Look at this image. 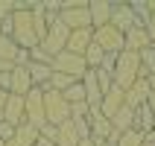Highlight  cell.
Wrapping results in <instances>:
<instances>
[{
	"mask_svg": "<svg viewBox=\"0 0 155 146\" xmlns=\"http://www.w3.org/2000/svg\"><path fill=\"white\" fill-rule=\"evenodd\" d=\"M9 24H12V32L9 38L18 44V50L24 53H32L38 50V35H35V26H32V9H15L12 18H9Z\"/></svg>",
	"mask_w": 155,
	"mask_h": 146,
	"instance_id": "obj_1",
	"label": "cell"
},
{
	"mask_svg": "<svg viewBox=\"0 0 155 146\" xmlns=\"http://www.w3.org/2000/svg\"><path fill=\"white\" fill-rule=\"evenodd\" d=\"M111 79H114V85L120 88V91H129V88L140 79V56H138V53H132V50L117 53Z\"/></svg>",
	"mask_w": 155,
	"mask_h": 146,
	"instance_id": "obj_2",
	"label": "cell"
},
{
	"mask_svg": "<svg viewBox=\"0 0 155 146\" xmlns=\"http://www.w3.org/2000/svg\"><path fill=\"white\" fill-rule=\"evenodd\" d=\"M59 21L68 26L70 32H76V29H94L85 0H64V3H59Z\"/></svg>",
	"mask_w": 155,
	"mask_h": 146,
	"instance_id": "obj_3",
	"label": "cell"
},
{
	"mask_svg": "<svg viewBox=\"0 0 155 146\" xmlns=\"http://www.w3.org/2000/svg\"><path fill=\"white\" fill-rule=\"evenodd\" d=\"M68 38H70V29L59 21V15H50V26H47V35L41 38L38 50H41L47 59H53V56H59V53L68 47Z\"/></svg>",
	"mask_w": 155,
	"mask_h": 146,
	"instance_id": "obj_4",
	"label": "cell"
},
{
	"mask_svg": "<svg viewBox=\"0 0 155 146\" xmlns=\"http://www.w3.org/2000/svg\"><path fill=\"white\" fill-rule=\"evenodd\" d=\"M147 6H129V3H117L111 9V26L114 29H120L123 35L129 32L132 26H143L147 21Z\"/></svg>",
	"mask_w": 155,
	"mask_h": 146,
	"instance_id": "obj_5",
	"label": "cell"
},
{
	"mask_svg": "<svg viewBox=\"0 0 155 146\" xmlns=\"http://www.w3.org/2000/svg\"><path fill=\"white\" fill-rule=\"evenodd\" d=\"M44 114H47V123L50 126H61V123L70 120V105L64 102V96L53 88H44Z\"/></svg>",
	"mask_w": 155,
	"mask_h": 146,
	"instance_id": "obj_6",
	"label": "cell"
},
{
	"mask_svg": "<svg viewBox=\"0 0 155 146\" xmlns=\"http://www.w3.org/2000/svg\"><path fill=\"white\" fill-rule=\"evenodd\" d=\"M50 67L56 70V73H64V76L76 79V82H82V76L88 73L85 59H82V56H73V53H68V50H61L59 56H53V59H50Z\"/></svg>",
	"mask_w": 155,
	"mask_h": 146,
	"instance_id": "obj_7",
	"label": "cell"
},
{
	"mask_svg": "<svg viewBox=\"0 0 155 146\" xmlns=\"http://www.w3.org/2000/svg\"><path fill=\"white\" fill-rule=\"evenodd\" d=\"M24 123L41 129L47 123V114H44V91L41 88H32L29 94L24 96Z\"/></svg>",
	"mask_w": 155,
	"mask_h": 146,
	"instance_id": "obj_8",
	"label": "cell"
},
{
	"mask_svg": "<svg viewBox=\"0 0 155 146\" xmlns=\"http://www.w3.org/2000/svg\"><path fill=\"white\" fill-rule=\"evenodd\" d=\"M94 44H97L103 53H114V56L126 50V38H123V32H120V29H114L111 24L94 29Z\"/></svg>",
	"mask_w": 155,
	"mask_h": 146,
	"instance_id": "obj_9",
	"label": "cell"
},
{
	"mask_svg": "<svg viewBox=\"0 0 155 146\" xmlns=\"http://www.w3.org/2000/svg\"><path fill=\"white\" fill-rule=\"evenodd\" d=\"M123 105H126V91H120V88L114 85L108 94H103V99H100V105H97V108H100V114H103V117H108V120H111V117L120 111Z\"/></svg>",
	"mask_w": 155,
	"mask_h": 146,
	"instance_id": "obj_10",
	"label": "cell"
},
{
	"mask_svg": "<svg viewBox=\"0 0 155 146\" xmlns=\"http://www.w3.org/2000/svg\"><path fill=\"white\" fill-rule=\"evenodd\" d=\"M32 88H35V85H32V76H29L26 64H15V70H12V82H9V94L26 96Z\"/></svg>",
	"mask_w": 155,
	"mask_h": 146,
	"instance_id": "obj_11",
	"label": "cell"
},
{
	"mask_svg": "<svg viewBox=\"0 0 155 146\" xmlns=\"http://www.w3.org/2000/svg\"><path fill=\"white\" fill-rule=\"evenodd\" d=\"M111 9H114V3H108V0H91V3H88L91 26H94V29L108 26V24H111Z\"/></svg>",
	"mask_w": 155,
	"mask_h": 146,
	"instance_id": "obj_12",
	"label": "cell"
},
{
	"mask_svg": "<svg viewBox=\"0 0 155 146\" xmlns=\"http://www.w3.org/2000/svg\"><path fill=\"white\" fill-rule=\"evenodd\" d=\"M0 120L12 123V126H21V123H24V96L9 94L6 105H3V111H0Z\"/></svg>",
	"mask_w": 155,
	"mask_h": 146,
	"instance_id": "obj_13",
	"label": "cell"
},
{
	"mask_svg": "<svg viewBox=\"0 0 155 146\" xmlns=\"http://www.w3.org/2000/svg\"><path fill=\"white\" fill-rule=\"evenodd\" d=\"M91 44H94V29H76V32H70L64 50L73 53V56H85V50Z\"/></svg>",
	"mask_w": 155,
	"mask_h": 146,
	"instance_id": "obj_14",
	"label": "cell"
},
{
	"mask_svg": "<svg viewBox=\"0 0 155 146\" xmlns=\"http://www.w3.org/2000/svg\"><path fill=\"white\" fill-rule=\"evenodd\" d=\"M123 38H126V50H132V53H143V50L152 47V41L147 35V26H132Z\"/></svg>",
	"mask_w": 155,
	"mask_h": 146,
	"instance_id": "obj_15",
	"label": "cell"
},
{
	"mask_svg": "<svg viewBox=\"0 0 155 146\" xmlns=\"http://www.w3.org/2000/svg\"><path fill=\"white\" fill-rule=\"evenodd\" d=\"M149 94H152L149 82H147V79H138V82L126 91V105H129V108H140V105H147Z\"/></svg>",
	"mask_w": 155,
	"mask_h": 146,
	"instance_id": "obj_16",
	"label": "cell"
},
{
	"mask_svg": "<svg viewBox=\"0 0 155 146\" xmlns=\"http://www.w3.org/2000/svg\"><path fill=\"white\" fill-rule=\"evenodd\" d=\"M26 70H29L35 88H47V82H50V76H53L50 61H26Z\"/></svg>",
	"mask_w": 155,
	"mask_h": 146,
	"instance_id": "obj_17",
	"label": "cell"
},
{
	"mask_svg": "<svg viewBox=\"0 0 155 146\" xmlns=\"http://www.w3.org/2000/svg\"><path fill=\"white\" fill-rule=\"evenodd\" d=\"M38 138H41V135H38V129H35V126H29V123H21V126L15 129V138L9 140L6 146H32Z\"/></svg>",
	"mask_w": 155,
	"mask_h": 146,
	"instance_id": "obj_18",
	"label": "cell"
},
{
	"mask_svg": "<svg viewBox=\"0 0 155 146\" xmlns=\"http://www.w3.org/2000/svg\"><path fill=\"white\" fill-rule=\"evenodd\" d=\"M82 88H85V102L91 105V108H97L100 99H103V91H100V85H97L94 70H88L85 76H82Z\"/></svg>",
	"mask_w": 155,
	"mask_h": 146,
	"instance_id": "obj_19",
	"label": "cell"
},
{
	"mask_svg": "<svg viewBox=\"0 0 155 146\" xmlns=\"http://www.w3.org/2000/svg\"><path fill=\"white\" fill-rule=\"evenodd\" d=\"M132 126H135V108H129V105H123L120 111L111 117V129L120 135V131H129Z\"/></svg>",
	"mask_w": 155,
	"mask_h": 146,
	"instance_id": "obj_20",
	"label": "cell"
},
{
	"mask_svg": "<svg viewBox=\"0 0 155 146\" xmlns=\"http://www.w3.org/2000/svg\"><path fill=\"white\" fill-rule=\"evenodd\" d=\"M56 146H79V135L73 129V123H61L59 126V135H56Z\"/></svg>",
	"mask_w": 155,
	"mask_h": 146,
	"instance_id": "obj_21",
	"label": "cell"
},
{
	"mask_svg": "<svg viewBox=\"0 0 155 146\" xmlns=\"http://www.w3.org/2000/svg\"><path fill=\"white\" fill-rule=\"evenodd\" d=\"M143 140H147V135H143V131L129 129V131H120V135H117L114 146H143Z\"/></svg>",
	"mask_w": 155,
	"mask_h": 146,
	"instance_id": "obj_22",
	"label": "cell"
},
{
	"mask_svg": "<svg viewBox=\"0 0 155 146\" xmlns=\"http://www.w3.org/2000/svg\"><path fill=\"white\" fill-rule=\"evenodd\" d=\"M138 56H140V79H149L155 73V47L138 53Z\"/></svg>",
	"mask_w": 155,
	"mask_h": 146,
	"instance_id": "obj_23",
	"label": "cell"
},
{
	"mask_svg": "<svg viewBox=\"0 0 155 146\" xmlns=\"http://www.w3.org/2000/svg\"><path fill=\"white\" fill-rule=\"evenodd\" d=\"M61 96H64V102H68V105L85 102V88H82V82H73L68 91H61Z\"/></svg>",
	"mask_w": 155,
	"mask_h": 146,
	"instance_id": "obj_24",
	"label": "cell"
},
{
	"mask_svg": "<svg viewBox=\"0 0 155 146\" xmlns=\"http://www.w3.org/2000/svg\"><path fill=\"white\" fill-rule=\"evenodd\" d=\"M82 59H85V64H88V70H97V67H100V64H103V59H105V53L100 50V47H97V44H91V47H88V50H85V56H82Z\"/></svg>",
	"mask_w": 155,
	"mask_h": 146,
	"instance_id": "obj_25",
	"label": "cell"
},
{
	"mask_svg": "<svg viewBox=\"0 0 155 146\" xmlns=\"http://www.w3.org/2000/svg\"><path fill=\"white\" fill-rule=\"evenodd\" d=\"M73 129H76V135H79V140H88L91 138V126H88V117H73Z\"/></svg>",
	"mask_w": 155,
	"mask_h": 146,
	"instance_id": "obj_26",
	"label": "cell"
},
{
	"mask_svg": "<svg viewBox=\"0 0 155 146\" xmlns=\"http://www.w3.org/2000/svg\"><path fill=\"white\" fill-rule=\"evenodd\" d=\"M15 129H18V126H12V123H6V120H0V140H3V143H9V140L15 138Z\"/></svg>",
	"mask_w": 155,
	"mask_h": 146,
	"instance_id": "obj_27",
	"label": "cell"
},
{
	"mask_svg": "<svg viewBox=\"0 0 155 146\" xmlns=\"http://www.w3.org/2000/svg\"><path fill=\"white\" fill-rule=\"evenodd\" d=\"M88 111H91V105H88V102L70 105V120H73V117H88Z\"/></svg>",
	"mask_w": 155,
	"mask_h": 146,
	"instance_id": "obj_28",
	"label": "cell"
},
{
	"mask_svg": "<svg viewBox=\"0 0 155 146\" xmlns=\"http://www.w3.org/2000/svg\"><path fill=\"white\" fill-rule=\"evenodd\" d=\"M12 12H15V3L0 0V24H3V21H9V18H12Z\"/></svg>",
	"mask_w": 155,
	"mask_h": 146,
	"instance_id": "obj_29",
	"label": "cell"
},
{
	"mask_svg": "<svg viewBox=\"0 0 155 146\" xmlns=\"http://www.w3.org/2000/svg\"><path fill=\"white\" fill-rule=\"evenodd\" d=\"M143 26H147V35H149V41H152V47H155V15H147Z\"/></svg>",
	"mask_w": 155,
	"mask_h": 146,
	"instance_id": "obj_30",
	"label": "cell"
},
{
	"mask_svg": "<svg viewBox=\"0 0 155 146\" xmlns=\"http://www.w3.org/2000/svg\"><path fill=\"white\" fill-rule=\"evenodd\" d=\"M9 82H12V73H0V91H9Z\"/></svg>",
	"mask_w": 155,
	"mask_h": 146,
	"instance_id": "obj_31",
	"label": "cell"
},
{
	"mask_svg": "<svg viewBox=\"0 0 155 146\" xmlns=\"http://www.w3.org/2000/svg\"><path fill=\"white\" fill-rule=\"evenodd\" d=\"M12 70H15L12 61H0V73H12Z\"/></svg>",
	"mask_w": 155,
	"mask_h": 146,
	"instance_id": "obj_32",
	"label": "cell"
},
{
	"mask_svg": "<svg viewBox=\"0 0 155 146\" xmlns=\"http://www.w3.org/2000/svg\"><path fill=\"white\" fill-rule=\"evenodd\" d=\"M6 99H9V91H0V111H3V105H6Z\"/></svg>",
	"mask_w": 155,
	"mask_h": 146,
	"instance_id": "obj_33",
	"label": "cell"
},
{
	"mask_svg": "<svg viewBox=\"0 0 155 146\" xmlns=\"http://www.w3.org/2000/svg\"><path fill=\"white\" fill-rule=\"evenodd\" d=\"M79 146H100V143H97L94 138H88V140H79Z\"/></svg>",
	"mask_w": 155,
	"mask_h": 146,
	"instance_id": "obj_34",
	"label": "cell"
},
{
	"mask_svg": "<svg viewBox=\"0 0 155 146\" xmlns=\"http://www.w3.org/2000/svg\"><path fill=\"white\" fill-rule=\"evenodd\" d=\"M32 146H53V143H50V140H44V138H38V140H35Z\"/></svg>",
	"mask_w": 155,
	"mask_h": 146,
	"instance_id": "obj_35",
	"label": "cell"
},
{
	"mask_svg": "<svg viewBox=\"0 0 155 146\" xmlns=\"http://www.w3.org/2000/svg\"><path fill=\"white\" fill-rule=\"evenodd\" d=\"M143 146H155V143H152V140H143Z\"/></svg>",
	"mask_w": 155,
	"mask_h": 146,
	"instance_id": "obj_36",
	"label": "cell"
},
{
	"mask_svg": "<svg viewBox=\"0 0 155 146\" xmlns=\"http://www.w3.org/2000/svg\"><path fill=\"white\" fill-rule=\"evenodd\" d=\"M100 146H114V143H100Z\"/></svg>",
	"mask_w": 155,
	"mask_h": 146,
	"instance_id": "obj_37",
	"label": "cell"
},
{
	"mask_svg": "<svg viewBox=\"0 0 155 146\" xmlns=\"http://www.w3.org/2000/svg\"><path fill=\"white\" fill-rule=\"evenodd\" d=\"M0 146H6V143H3V140H0Z\"/></svg>",
	"mask_w": 155,
	"mask_h": 146,
	"instance_id": "obj_38",
	"label": "cell"
}]
</instances>
